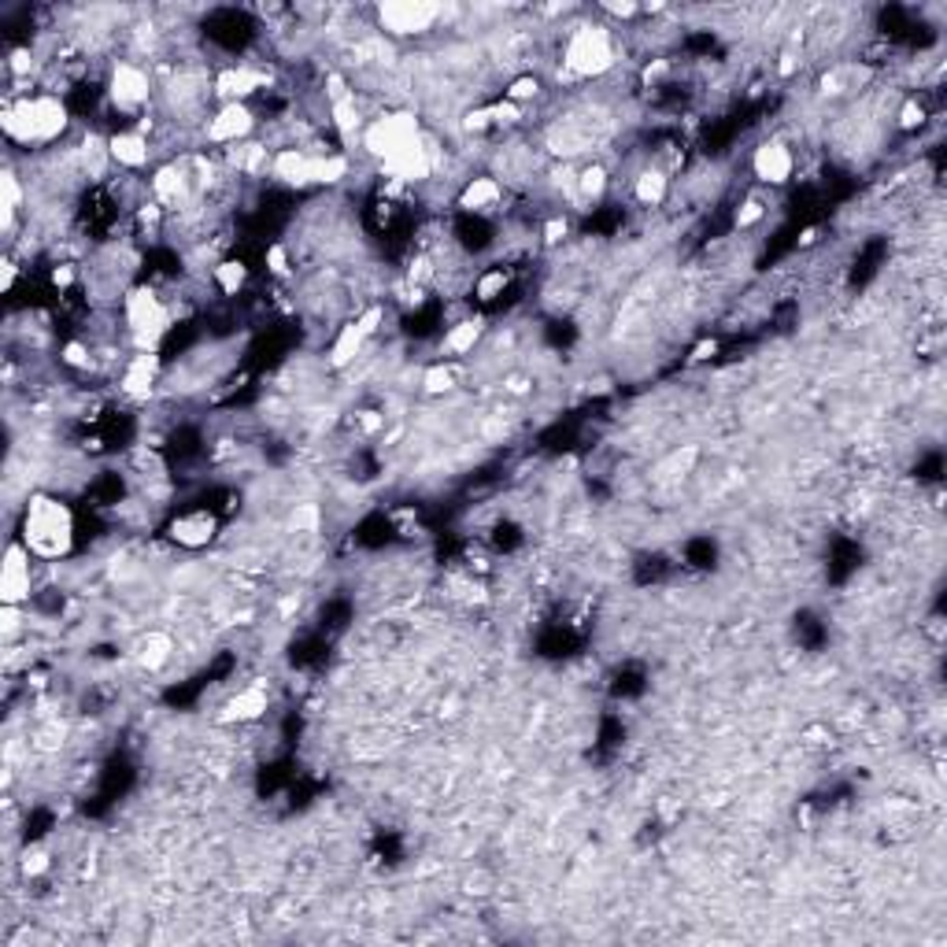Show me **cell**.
Instances as JSON below:
<instances>
[{"instance_id":"1","label":"cell","mask_w":947,"mask_h":947,"mask_svg":"<svg viewBox=\"0 0 947 947\" xmlns=\"http://www.w3.org/2000/svg\"><path fill=\"white\" fill-rule=\"evenodd\" d=\"M67 126L71 108L56 93L12 89V97L4 100V138L15 149H45L67 134Z\"/></svg>"},{"instance_id":"2","label":"cell","mask_w":947,"mask_h":947,"mask_svg":"<svg viewBox=\"0 0 947 947\" xmlns=\"http://www.w3.org/2000/svg\"><path fill=\"white\" fill-rule=\"evenodd\" d=\"M19 541L26 544L38 563H60L75 549V514L52 492H34L23 508Z\"/></svg>"},{"instance_id":"3","label":"cell","mask_w":947,"mask_h":947,"mask_svg":"<svg viewBox=\"0 0 947 947\" xmlns=\"http://www.w3.org/2000/svg\"><path fill=\"white\" fill-rule=\"evenodd\" d=\"M618 67V38L607 23H574L560 45V78L593 82Z\"/></svg>"},{"instance_id":"4","label":"cell","mask_w":947,"mask_h":947,"mask_svg":"<svg viewBox=\"0 0 947 947\" xmlns=\"http://www.w3.org/2000/svg\"><path fill=\"white\" fill-rule=\"evenodd\" d=\"M123 322H126V333L138 344V352H156V344L171 333L174 315L152 286H134V289H126V297H123Z\"/></svg>"},{"instance_id":"5","label":"cell","mask_w":947,"mask_h":947,"mask_svg":"<svg viewBox=\"0 0 947 947\" xmlns=\"http://www.w3.org/2000/svg\"><path fill=\"white\" fill-rule=\"evenodd\" d=\"M104 97L126 119H145L152 104V75L134 60H115L104 78Z\"/></svg>"},{"instance_id":"6","label":"cell","mask_w":947,"mask_h":947,"mask_svg":"<svg viewBox=\"0 0 947 947\" xmlns=\"http://www.w3.org/2000/svg\"><path fill=\"white\" fill-rule=\"evenodd\" d=\"M423 134L426 130H423V123H418L415 111H385V115H377V119L366 123L360 145H363V152L371 156V160L385 163L389 156H396L400 149H407V145L418 141Z\"/></svg>"},{"instance_id":"7","label":"cell","mask_w":947,"mask_h":947,"mask_svg":"<svg viewBox=\"0 0 947 947\" xmlns=\"http://www.w3.org/2000/svg\"><path fill=\"white\" fill-rule=\"evenodd\" d=\"M374 19L389 38H423L445 19V8L434 0H385L377 4Z\"/></svg>"},{"instance_id":"8","label":"cell","mask_w":947,"mask_h":947,"mask_svg":"<svg viewBox=\"0 0 947 947\" xmlns=\"http://www.w3.org/2000/svg\"><path fill=\"white\" fill-rule=\"evenodd\" d=\"M34 563L38 560L30 555V549L15 536L4 552V563H0V599L8 607L30 604V596H34Z\"/></svg>"},{"instance_id":"9","label":"cell","mask_w":947,"mask_h":947,"mask_svg":"<svg viewBox=\"0 0 947 947\" xmlns=\"http://www.w3.org/2000/svg\"><path fill=\"white\" fill-rule=\"evenodd\" d=\"M196 182L200 178H193L185 160H167L149 178L152 204H160L163 212H182V208H189V200L196 196Z\"/></svg>"},{"instance_id":"10","label":"cell","mask_w":947,"mask_h":947,"mask_svg":"<svg viewBox=\"0 0 947 947\" xmlns=\"http://www.w3.org/2000/svg\"><path fill=\"white\" fill-rule=\"evenodd\" d=\"M256 134V111L252 104H219L204 123V141L208 145H245Z\"/></svg>"},{"instance_id":"11","label":"cell","mask_w":947,"mask_h":947,"mask_svg":"<svg viewBox=\"0 0 947 947\" xmlns=\"http://www.w3.org/2000/svg\"><path fill=\"white\" fill-rule=\"evenodd\" d=\"M377 322H382V308H377V304L374 308H366L363 315H355L352 322H344L341 333H337L333 344H330V366L341 371V366H352L355 360H360L366 341L377 333Z\"/></svg>"},{"instance_id":"12","label":"cell","mask_w":947,"mask_h":947,"mask_svg":"<svg viewBox=\"0 0 947 947\" xmlns=\"http://www.w3.org/2000/svg\"><path fill=\"white\" fill-rule=\"evenodd\" d=\"M270 75L263 67H252V63H230L223 67L212 82V93L219 97V104H248L256 93L267 89Z\"/></svg>"},{"instance_id":"13","label":"cell","mask_w":947,"mask_h":947,"mask_svg":"<svg viewBox=\"0 0 947 947\" xmlns=\"http://www.w3.org/2000/svg\"><path fill=\"white\" fill-rule=\"evenodd\" d=\"M752 174L759 178L763 185L781 189L792 182V174H796V152L788 149L781 138H766L755 145V152H752Z\"/></svg>"},{"instance_id":"14","label":"cell","mask_w":947,"mask_h":947,"mask_svg":"<svg viewBox=\"0 0 947 947\" xmlns=\"http://www.w3.org/2000/svg\"><path fill=\"white\" fill-rule=\"evenodd\" d=\"M270 178L289 189L319 185V152H304V149L270 152Z\"/></svg>"},{"instance_id":"15","label":"cell","mask_w":947,"mask_h":947,"mask_svg":"<svg viewBox=\"0 0 947 947\" xmlns=\"http://www.w3.org/2000/svg\"><path fill=\"white\" fill-rule=\"evenodd\" d=\"M156 382H160V355L156 352H134L123 360V374H119V393L130 400H149L156 393Z\"/></svg>"},{"instance_id":"16","label":"cell","mask_w":947,"mask_h":947,"mask_svg":"<svg viewBox=\"0 0 947 947\" xmlns=\"http://www.w3.org/2000/svg\"><path fill=\"white\" fill-rule=\"evenodd\" d=\"M108 160L123 171H145L152 163V141L149 134H141L138 126H126V130H115L108 138Z\"/></svg>"},{"instance_id":"17","label":"cell","mask_w":947,"mask_h":947,"mask_svg":"<svg viewBox=\"0 0 947 947\" xmlns=\"http://www.w3.org/2000/svg\"><path fill=\"white\" fill-rule=\"evenodd\" d=\"M167 533H171V541L178 544V549H208V544L215 541L219 533V519L212 511H182L178 519L167 525Z\"/></svg>"},{"instance_id":"18","label":"cell","mask_w":947,"mask_h":947,"mask_svg":"<svg viewBox=\"0 0 947 947\" xmlns=\"http://www.w3.org/2000/svg\"><path fill=\"white\" fill-rule=\"evenodd\" d=\"M270 707V692L267 685H259V681H252V685L237 689L234 696H230L223 703V722L230 725H248V722H259L263 714H267Z\"/></svg>"},{"instance_id":"19","label":"cell","mask_w":947,"mask_h":947,"mask_svg":"<svg viewBox=\"0 0 947 947\" xmlns=\"http://www.w3.org/2000/svg\"><path fill=\"white\" fill-rule=\"evenodd\" d=\"M500 200H503V185L497 182V178H489V174L470 178V182L459 189V208H462V212H470L474 219L497 212Z\"/></svg>"},{"instance_id":"20","label":"cell","mask_w":947,"mask_h":947,"mask_svg":"<svg viewBox=\"0 0 947 947\" xmlns=\"http://www.w3.org/2000/svg\"><path fill=\"white\" fill-rule=\"evenodd\" d=\"M481 333H486V322L481 319H459L456 326H448V333L440 337V352L451 355V360H462L478 349Z\"/></svg>"},{"instance_id":"21","label":"cell","mask_w":947,"mask_h":947,"mask_svg":"<svg viewBox=\"0 0 947 947\" xmlns=\"http://www.w3.org/2000/svg\"><path fill=\"white\" fill-rule=\"evenodd\" d=\"M670 196V174L662 167H640L634 178V200L645 208H659Z\"/></svg>"},{"instance_id":"22","label":"cell","mask_w":947,"mask_h":947,"mask_svg":"<svg viewBox=\"0 0 947 947\" xmlns=\"http://www.w3.org/2000/svg\"><path fill=\"white\" fill-rule=\"evenodd\" d=\"M171 656H174V640L167 637V634H160V629L145 634V637L138 640V648H134V659H138V667L149 670V673L163 670L167 662H171Z\"/></svg>"},{"instance_id":"23","label":"cell","mask_w":947,"mask_h":947,"mask_svg":"<svg viewBox=\"0 0 947 947\" xmlns=\"http://www.w3.org/2000/svg\"><path fill=\"white\" fill-rule=\"evenodd\" d=\"M607 185H611V174H607L604 163H585L582 171H574V200H582V204L604 200Z\"/></svg>"},{"instance_id":"24","label":"cell","mask_w":947,"mask_h":947,"mask_svg":"<svg viewBox=\"0 0 947 947\" xmlns=\"http://www.w3.org/2000/svg\"><path fill=\"white\" fill-rule=\"evenodd\" d=\"M23 182L19 174L8 167L4 178H0V215H4V234L12 237L15 234V223H19V212H23Z\"/></svg>"},{"instance_id":"25","label":"cell","mask_w":947,"mask_h":947,"mask_svg":"<svg viewBox=\"0 0 947 947\" xmlns=\"http://www.w3.org/2000/svg\"><path fill=\"white\" fill-rule=\"evenodd\" d=\"M212 281L223 297H241V289L248 286V267L241 259H219L212 267Z\"/></svg>"},{"instance_id":"26","label":"cell","mask_w":947,"mask_h":947,"mask_svg":"<svg viewBox=\"0 0 947 947\" xmlns=\"http://www.w3.org/2000/svg\"><path fill=\"white\" fill-rule=\"evenodd\" d=\"M508 281H511V275H508V270H503V267H489V270H481L478 281H474V297H478L481 304L500 300V297H503V289H508Z\"/></svg>"},{"instance_id":"27","label":"cell","mask_w":947,"mask_h":947,"mask_svg":"<svg viewBox=\"0 0 947 947\" xmlns=\"http://www.w3.org/2000/svg\"><path fill=\"white\" fill-rule=\"evenodd\" d=\"M541 89H544V82L536 75H519V78L508 82L503 100H511V104H519V108H525V104H533L536 97H541Z\"/></svg>"},{"instance_id":"28","label":"cell","mask_w":947,"mask_h":947,"mask_svg":"<svg viewBox=\"0 0 947 947\" xmlns=\"http://www.w3.org/2000/svg\"><path fill=\"white\" fill-rule=\"evenodd\" d=\"M423 389L429 396H445L456 389V366L451 363H434L429 371L423 374Z\"/></svg>"},{"instance_id":"29","label":"cell","mask_w":947,"mask_h":947,"mask_svg":"<svg viewBox=\"0 0 947 947\" xmlns=\"http://www.w3.org/2000/svg\"><path fill=\"white\" fill-rule=\"evenodd\" d=\"M763 219H766V204H763L759 196H748L741 208H736L733 223H736V230H752V226H759Z\"/></svg>"},{"instance_id":"30","label":"cell","mask_w":947,"mask_h":947,"mask_svg":"<svg viewBox=\"0 0 947 947\" xmlns=\"http://www.w3.org/2000/svg\"><path fill=\"white\" fill-rule=\"evenodd\" d=\"M541 237H544V245H563V241L571 237V215H563V212L549 215L544 219Z\"/></svg>"},{"instance_id":"31","label":"cell","mask_w":947,"mask_h":947,"mask_svg":"<svg viewBox=\"0 0 947 947\" xmlns=\"http://www.w3.org/2000/svg\"><path fill=\"white\" fill-rule=\"evenodd\" d=\"M289 525L297 533H315V530H319V508H315V503H297V511H292Z\"/></svg>"},{"instance_id":"32","label":"cell","mask_w":947,"mask_h":947,"mask_svg":"<svg viewBox=\"0 0 947 947\" xmlns=\"http://www.w3.org/2000/svg\"><path fill=\"white\" fill-rule=\"evenodd\" d=\"M49 866H52V859H49L45 848H26V855H23V873H26V877H41Z\"/></svg>"},{"instance_id":"33","label":"cell","mask_w":947,"mask_h":947,"mask_svg":"<svg viewBox=\"0 0 947 947\" xmlns=\"http://www.w3.org/2000/svg\"><path fill=\"white\" fill-rule=\"evenodd\" d=\"M267 270L270 275H289V248L286 245L267 248Z\"/></svg>"},{"instance_id":"34","label":"cell","mask_w":947,"mask_h":947,"mask_svg":"<svg viewBox=\"0 0 947 947\" xmlns=\"http://www.w3.org/2000/svg\"><path fill=\"white\" fill-rule=\"evenodd\" d=\"M925 123V108L918 100H907L903 104V111H900V126L903 130H914V126H922Z\"/></svg>"},{"instance_id":"35","label":"cell","mask_w":947,"mask_h":947,"mask_svg":"<svg viewBox=\"0 0 947 947\" xmlns=\"http://www.w3.org/2000/svg\"><path fill=\"white\" fill-rule=\"evenodd\" d=\"M714 352H719V344H714V341H703L700 349L692 352V363H703V360H711Z\"/></svg>"}]
</instances>
